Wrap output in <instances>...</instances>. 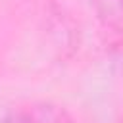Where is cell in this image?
I'll use <instances>...</instances> for the list:
<instances>
[{"mask_svg":"<svg viewBox=\"0 0 123 123\" xmlns=\"http://www.w3.org/2000/svg\"><path fill=\"white\" fill-rule=\"evenodd\" d=\"M27 123H75L65 110L54 104H35L25 111Z\"/></svg>","mask_w":123,"mask_h":123,"instance_id":"7a4b0ae2","label":"cell"},{"mask_svg":"<svg viewBox=\"0 0 123 123\" xmlns=\"http://www.w3.org/2000/svg\"><path fill=\"white\" fill-rule=\"evenodd\" d=\"M98 19L111 31L123 33V0H90Z\"/></svg>","mask_w":123,"mask_h":123,"instance_id":"6da1fadb","label":"cell"},{"mask_svg":"<svg viewBox=\"0 0 123 123\" xmlns=\"http://www.w3.org/2000/svg\"><path fill=\"white\" fill-rule=\"evenodd\" d=\"M0 123H27L25 111H17L4 100H0Z\"/></svg>","mask_w":123,"mask_h":123,"instance_id":"3957f363","label":"cell"}]
</instances>
